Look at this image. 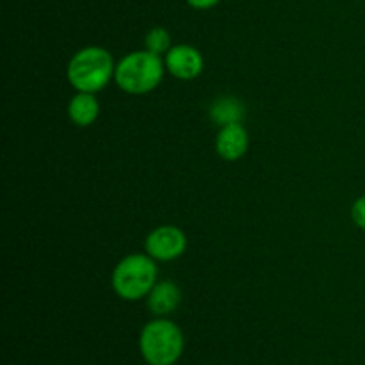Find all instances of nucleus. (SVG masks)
<instances>
[{
    "instance_id": "obj_1",
    "label": "nucleus",
    "mask_w": 365,
    "mask_h": 365,
    "mask_svg": "<svg viewBox=\"0 0 365 365\" xmlns=\"http://www.w3.org/2000/svg\"><path fill=\"white\" fill-rule=\"evenodd\" d=\"M116 66L113 56L100 46L82 48L68 64V81L77 91L96 93L106 88L113 78Z\"/></svg>"
},
{
    "instance_id": "obj_2",
    "label": "nucleus",
    "mask_w": 365,
    "mask_h": 365,
    "mask_svg": "<svg viewBox=\"0 0 365 365\" xmlns=\"http://www.w3.org/2000/svg\"><path fill=\"white\" fill-rule=\"evenodd\" d=\"M139 351L148 365H175L184 353V335L168 319L150 321L139 335Z\"/></svg>"
},
{
    "instance_id": "obj_3",
    "label": "nucleus",
    "mask_w": 365,
    "mask_h": 365,
    "mask_svg": "<svg viewBox=\"0 0 365 365\" xmlns=\"http://www.w3.org/2000/svg\"><path fill=\"white\" fill-rule=\"evenodd\" d=\"M164 64L152 52H132L116 64L114 81L130 95H145L155 89L163 81Z\"/></svg>"
},
{
    "instance_id": "obj_4",
    "label": "nucleus",
    "mask_w": 365,
    "mask_h": 365,
    "mask_svg": "<svg viewBox=\"0 0 365 365\" xmlns=\"http://www.w3.org/2000/svg\"><path fill=\"white\" fill-rule=\"evenodd\" d=\"M157 267L152 257L128 255L114 267L113 289L121 299L135 302L143 296H148L155 287Z\"/></svg>"
},
{
    "instance_id": "obj_5",
    "label": "nucleus",
    "mask_w": 365,
    "mask_h": 365,
    "mask_svg": "<svg viewBox=\"0 0 365 365\" xmlns=\"http://www.w3.org/2000/svg\"><path fill=\"white\" fill-rule=\"evenodd\" d=\"M187 239L185 234L177 227H159L146 237V252L155 260H173L178 259L185 252Z\"/></svg>"
},
{
    "instance_id": "obj_6",
    "label": "nucleus",
    "mask_w": 365,
    "mask_h": 365,
    "mask_svg": "<svg viewBox=\"0 0 365 365\" xmlns=\"http://www.w3.org/2000/svg\"><path fill=\"white\" fill-rule=\"evenodd\" d=\"M166 68L173 77L180 81H192L202 73L203 57L195 46H171L170 52L166 53Z\"/></svg>"
},
{
    "instance_id": "obj_7",
    "label": "nucleus",
    "mask_w": 365,
    "mask_h": 365,
    "mask_svg": "<svg viewBox=\"0 0 365 365\" xmlns=\"http://www.w3.org/2000/svg\"><path fill=\"white\" fill-rule=\"evenodd\" d=\"M216 150L225 160L241 159L248 150V132L241 123L225 125L216 138Z\"/></svg>"
},
{
    "instance_id": "obj_8",
    "label": "nucleus",
    "mask_w": 365,
    "mask_h": 365,
    "mask_svg": "<svg viewBox=\"0 0 365 365\" xmlns=\"http://www.w3.org/2000/svg\"><path fill=\"white\" fill-rule=\"evenodd\" d=\"M180 299L182 292L173 282H160L148 294V307L155 316H168L178 309Z\"/></svg>"
},
{
    "instance_id": "obj_9",
    "label": "nucleus",
    "mask_w": 365,
    "mask_h": 365,
    "mask_svg": "<svg viewBox=\"0 0 365 365\" xmlns=\"http://www.w3.org/2000/svg\"><path fill=\"white\" fill-rule=\"evenodd\" d=\"M100 114V103L96 100L95 93H84L78 91L77 95L71 98L70 106H68V116L78 127H88V125L95 123L96 118Z\"/></svg>"
},
{
    "instance_id": "obj_10",
    "label": "nucleus",
    "mask_w": 365,
    "mask_h": 365,
    "mask_svg": "<svg viewBox=\"0 0 365 365\" xmlns=\"http://www.w3.org/2000/svg\"><path fill=\"white\" fill-rule=\"evenodd\" d=\"M245 116V107L235 98H221L210 107V118L221 127L230 123H239Z\"/></svg>"
},
{
    "instance_id": "obj_11",
    "label": "nucleus",
    "mask_w": 365,
    "mask_h": 365,
    "mask_svg": "<svg viewBox=\"0 0 365 365\" xmlns=\"http://www.w3.org/2000/svg\"><path fill=\"white\" fill-rule=\"evenodd\" d=\"M146 48H148V52L155 53V56L170 52L171 48L170 32L163 27H153L152 31L146 34Z\"/></svg>"
},
{
    "instance_id": "obj_12",
    "label": "nucleus",
    "mask_w": 365,
    "mask_h": 365,
    "mask_svg": "<svg viewBox=\"0 0 365 365\" xmlns=\"http://www.w3.org/2000/svg\"><path fill=\"white\" fill-rule=\"evenodd\" d=\"M351 217L360 228H364L365 230V196H362V198H359L355 203H353Z\"/></svg>"
},
{
    "instance_id": "obj_13",
    "label": "nucleus",
    "mask_w": 365,
    "mask_h": 365,
    "mask_svg": "<svg viewBox=\"0 0 365 365\" xmlns=\"http://www.w3.org/2000/svg\"><path fill=\"white\" fill-rule=\"evenodd\" d=\"M220 0H187V4L195 9H210L214 7Z\"/></svg>"
}]
</instances>
